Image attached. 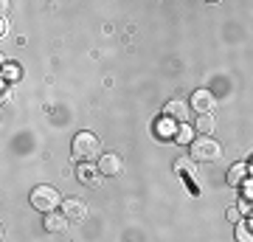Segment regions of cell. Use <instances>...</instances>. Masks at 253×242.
<instances>
[{
    "label": "cell",
    "instance_id": "cell-3",
    "mask_svg": "<svg viewBox=\"0 0 253 242\" xmlns=\"http://www.w3.org/2000/svg\"><path fill=\"white\" fill-rule=\"evenodd\" d=\"M31 206H34L37 211H42V214H51V211H56V206H59V192H56L54 186H37L34 192H31Z\"/></svg>",
    "mask_w": 253,
    "mask_h": 242
},
{
    "label": "cell",
    "instance_id": "cell-12",
    "mask_svg": "<svg viewBox=\"0 0 253 242\" xmlns=\"http://www.w3.org/2000/svg\"><path fill=\"white\" fill-rule=\"evenodd\" d=\"M194 130H197L200 135H211V133H214V116H211V113H206V116H197V124H194Z\"/></svg>",
    "mask_w": 253,
    "mask_h": 242
},
{
    "label": "cell",
    "instance_id": "cell-8",
    "mask_svg": "<svg viewBox=\"0 0 253 242\" xmlns=\"http://www.w3.org/2000/svg\"><path fill=\"white\" fill-rule=\"evenodd\" d=\"M68 217L62 214V211H51V214H45V231L48 234H62L65 228H68Z\"/></svg>",
    "mask_w": 253,
    "mask_h": 242
},
{
    "label": "cell",
    "instance_id": "cell-10",
    "mask_svg": "<svg viewBox=\"0 0 253 242\" xmlns=\"http://www.w3.org/2000/svg\"><path fill=\"white\" fill-rule=\"evenodd\" d=\"M79 180L84 186H96L99 183V175H96V169H93L90 163H79Z\"/></svg>",
    "mask_w": 253,
    "mask_h": 242
},
{
    "label": "cell",
    "instance_id": "cell-2",
    "mask_svg": "<svg viewBox=\"0 0 253 242\" xmlns=\"http://www.w3.org/2000/svg\"><path fill=\"white\" fill-rule=\"evenodd\" d=\"M222 158V146H219L211 135H200L191 144V161L194 163H217Z\"/></svg>",
    "mask_w": 253,
    "mask_h": 242
},
{
    "label": "cell",
    "instance_id": "cell-1",
    "mask_svg": "<svg viewBox=\"0 0 253 242\" xmlns=\"http://www.w3.org/2000/svg\"><path fill=\"white\" fill-rule=\"evenodd\" d=\"M71 152H73V158L79 163H90V161H96V155L101 152V144H99V138L93 133H76L73 135V144H71Z\"/></svg>",
    "mask_w": 253,
    "mask_h": 242
},
{
    "label": "cell",
    "instance_id": "cell-14",
    "mask_svg": "<svg viewBox=\"0 0 253 242\" xmlns=\"http://www.w3.org/2000/svg\"><path fill=\"white\" fill-rule=\"evenodd\" d=\"M174 172H177V175H186V178H191V175H197V166H194V161L177 158V161H174Z\"/></svg>",
    "mask_w": 253,
    "mask_h": 242
},
{
    "label": "cell",
    "instance_id": "cell-5",
    "mask_svg": "<svg viewBox=\"0 0 253 242\" xmlns=\"http://www.w3.org/2000/svg\"><path fill=\"white\" fill-rule=\"evenodd\" d=\"M214 104H217V101H214V96H211L208 90H194V93H191V99H189V107L197 110L200 116L211 113V110H214Z\"/></svg>",
    "mask_w": 253,
    "mask_h": 242
},
{
    "label": "cell",
    "instance_id": "cell-6",
    "mask_svg": "<svg viewBox=\"0 0 253 242\" xmlns=\"http://www.w3.org/2000/svg\"><path fill=\"white\" fill-rule=\"evenodd\" d=\"M189 104L183 99H172L166 107H163V116L166 118H172V121H180V124H186V118H189Z\"/></svg>",
    "mask_w": 253,
    "mask_h": 242
},
{
    "label": "cell",
    "instance_id": "cell-9",
    "mask_svg": "<svg viewBox=\"0 0 253 242\" xmlns=\"http://www.w3.org/2000/svg\"><path fill=\"white\" fill-rule=\"evenodd\" d=\"M245 178H248V166H245V163H236V166L228 169V183H231V186H242Z\"/></svg>",
    "mask_w": 253,
    "mask_h": 242
},
{
    "label": "cell",
    "instance_id": "cell-13",
    "mask_svg": "<svg viewBox=\"0 0 253 242\" xmlns=\"http://www.w3.org/2000/svg\"><path fill=\"white\" fill-rule=\"evenodd\" d=\"M194 133H197V130H191L189 124H180L177 127V133H174V141L177 144H189L191 146V144H194Z\"/></svg>",
    "mask_w": 253,
    "mask_h": 242
},
{
    "label": "cell",
    "instance_id": "cell-11",
    "mask_svg": "<svg viewBox=\"0 0 253 242\" xmlns=\"http://www.w3.org/2000/svg\"><path fill=\"white\" fill-rule=\"evenodd\" d=\"M155 133L161 135V138H174V133H177V130H174V121L172 118H158V124H155Z\"/></svg>",
    "mask_w": 253,
    "mask_h": 242
},
{
    "label": "cell",
    "instance_id": "cell-15",
    "mask_svg": "<svg viewBox=\"0 0 253 242\" xmlns=\"http://www.w3.org/2000/svg\"><path fill=\"white\" fill-rule=\"evenodd\" d=\"M236 242H253V228L248 223H236Z\"/></svg>",
    "mask_w": 253,
    "mask_h": 242
},
{
    "label": "cell",
    "instance_id": "cell-4",
    "mask_svg": "<svg viewBox=\"0 0 253 242\" xmlns=\"http://www.w3.org/2000/svg\"><path fill=\"white\" fill-rule=\"evenodd\" d=\"M99 175L104 178H118V175H124V161H121V155L118 152H104L99 158Z\"/></svg>",
    "mask_w": 253,
    "mask_h": 242
},
{
    "label": "cell",
    "instance_id": "cell-16",
    "mask_svg": "<svg viewBox=\"0 0 253 242\" xmlns=\"http://www.w3.org/2000/svg\"><path fill=\"white\" fill-rule=\"evenodd\" d=\"M228 220H231V223H242V220H239V208H228Z\"/></svg>",
    "mask_w": 253,
    "mask_h": 242
},
{
    "label": "cell",
    "instance_id": "cell-7",
    "mask_svg": "<svg viewBox=\"0 0 253 242\" xmlns=\"http://www.w3.org/2000/svg\"><path fill=\"white\" fill-rule=\"evenodd\" d=\"M62 214L68 217V220H73V223H84V217H87V208H84V203L82 200H65L62 206Z\"/></svg>",
    "mask_w": 253,
    "mask_h": 242
}]
</instances>
